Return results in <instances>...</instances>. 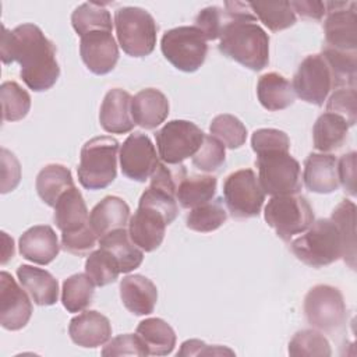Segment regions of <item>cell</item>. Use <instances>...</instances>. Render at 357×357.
Instances as JSON below:
<instances>
[{
	"instance_id": "26",
	"label": "cell",
	"mask_w": 357,
	"mask_h": 357,
	"mask_svg": "<svg viewBox=\"0 0 357 357\" xmlns=\"http://www.w3.org/2000/svg\"><path fill=\"white\" fill-rule=\"evenodd\" d=\"M53 208H54L53 219L57 229L61 233L75 230L89 222L86 204L84 201L82 194L75 185L64 191L59 197Z\"/></svg>"
},
{
	"instance_id": "3",
	"label": "cell",
	"mask_w": 357,
	"mask_h": 357,
	"mask_svg": "<svg viewBox=\"0 0 357 357\" xmlns=\"http://www.w3.org/2000/svg\"><path fill=\"white\" fill-rule=\"evenodd\" d=\"M290 250L297 259L312 268H322L336 262L344 255V244L336 223L318 219L290 243Z\"/></svg>"
},
{
	"instance_id": "2",
	"label": "cell",
	"mask_w": 357,
	"mask_h": 357,
	"mask_svg": "<svg viewBox=\"0 0 357 357\" xmlns=\"http://www.w3.org/2000/svg\"><path fill=\"white\" fill-rule=\"evenodd\" d=\"M223 6L231 18L220 33L219 52L252 71L265 68L269 63V36L257 24L250 3L226 1Z\"/></svg>"
},
{
	"instance_id": "40",
	"label": "cell",
	"mask_w": 357,
	"mask_h": 357,
	"mask_svg": "<svg viewBox=\"0 0 357 357\" xmlns=\"http://www.w3.org/2000/svg\"><path fill=\"white\" fill-rule=\"evenodd\" d=\"M85 273L95 283V286H106L119 278L120 266L116 258L103 248L92 251L85 261Z\"/></svg>"
},
{
	"instance_id": "47",
	"label": "cell",
	"mask_w": 357,
	"mask_h": 357,
	"mask_svg": "<svg viewBox=\"0 0 357 357\" xmlns=\"http://www.w3.org/2000/svg\"><path fill=\"white\" fill-rule=\"evenodd\" d=\"M98 236L92 230L89 222L75 230L61 233V247L74 255H86L96 245Z\"/></svg>"
},
{
	"instance_id": "25",
	"label": "cell",
	"mask_w": 357,
	"mask_h": 357,
	"mask_svg": "<svg viewBox=\"0 0 357 357\" xmlns=\"http://www.w3.org/2000/svg\"><path fill=\"white\" fill-rule=\"evenodd\" d=\"M17 278L29 297L38 305H53L59 298V283L46 269L20 265Z\"/></svg>"
},
{
	"instance_id": "33",
	"label": "cell",
	"mask_w": 357,
	"mask_h": 357,
	"mask_svg": "<svg viewBox=\"0 0 357 357\" xmlns=\"http://www.w3.org/2000/svg\"><path fill=\"white\" fill-rule=\"evenodd\" d=\"M71 24L74 31L84 36L93 31L112 32L113 22L107 8L99 3H82L71 14Z\"/></svg>"
},
{
	"instance_id": "43",
	"label": "cell",
	"mask_w": 357,
	"mask_h": 357,
	"mask_svg": "<svg viewBox=\"0 0 357 357\" xmlns=\"http://www.w3.org/2000/svg\"><path fill=\"white\" fill-rule=\"evenodd\" d=\"M226 159L225 145L213 135H204L199 149L192 156V165L205 173L218 170Z\"/></svg>"
},
{
	"instance_id": "31",
	"label": "cell",
	"mask_w": 357,
	"mask_h": 357,
	"mask_svg": "<svg viewBox=\"0 0 357 357\" xmlns=\"http://www.w3.org/2000/svg\"><path fill=\"white\" fill-rule=\"evenodd\" d=\"M135 333L145 343L148 354L152 356H167L176 346V333L162 318H146L141 321Z\"/></svg>"
},
{
	"instance_id": "12",
	"label": "cell",
	"mask_w": 357,
	"mask_h": 357,
	"mask_svg": "<svg viewBox=\"0 0 357 357\" xmlns=\"http://www.w3.org/2000/svg\"><path fill=\"white\" fill-rule=\"evenodd\" d=\"M291 86L301 100L322 106L329 92L335 89L333 75L325 57L321 53L307 56L300 63Z\"/></svg>"
},
{
	"instance_id": "28",
	"label": "cell",
	"mask_w": 357,
	"mask_h": 357,
	"mask_svg": "<svg viewBox=\"0 0 357 357\" xmlns=\"http://www.w3.org/2000/svg\"><path fill=\"white\" fill-rule=\"evenodd\" d=\"M257 96L259 103L271 112L283 110L291 106L296 98L291 84L282 74L273 71L259 77Z\"/></svg>"
},
{
	"instance_id": "38",
	"label": "cell",
	"mask_w": 357,
	"mask_h": 357,
	"mask_svg": "<svg viewBox=\"0 0 357 357\" xmlns=\"http://www.w3.org/2000/svg\"><path fill=\"white\" fill-rule=\"evenodd\" d=\"M333 75L335 89L356 86L357 78V52H339L324 47L321 53Z\"/></svg>"
},
{
	"instance_id": "19",
	"label": "cell",
	"mask_w": 357,
	"mask_h": 357,
	"mask_svg": "<svg viewBox=\"0 0 357 357\" xmlns=\"http://www.w3.org/2000/svg\"><path fill=\"white\" fill-rule=\"evenodd\" d=\"M20 254L38 265L50 264L60 252L56 231L49 225H36L22 233L18 240Z\"/></svg>"
},
{
	"instance_id": "32",
	"label": "cell",
	"mask_w": 357,
	"mask_h": 357,
	"mask_svg": "<svg viewBox=\"0 0 357 357\" xmlns=\"http://www.w3.org/2000/svg\"><path fill=\"white\" fill-rule=\"evenodd\" d=\"M216 187L218 180L213 176H184L177 185L176 198L183 208L192 209L212 201L216 194Z\"/></svg>"
},
{
	"instance_id": "1",
	"label": "cell",
	"mask_w": 357,
	"mask_h": 357,
	"mask_svg": "<svg viewBox=\"0 0 357 357\" xmlns=\"http://www.w3.org/2000/svg\"><path fill=\"white\" fill-rule=\"evenodd\" d=\"M0 59L3 64L17 61L22 81L35 92L50 89L60 75L56 47L35 24H22L13 31L3 25Z\"/></svg>"
},
{
	"instance_id": "50",
	"label": "cell",
	"mask_w": 357,
	"mask_h": 357,
	"mask_svg": "<svg viewBox=\"0 0 357 357\" xmlns=\"http://www.w3.org/2000/svg\"><path fill=\"white\" fill-rule=\"evenodd\" d=\"M356 152L351 151L342 155L337 160L339 184H342L344 191L350 195H356Z\"/></svg>"
},
{
	"instance_id": "15",
	"label": "cell",
	"mask_w": 357,
	"mask_h": 357,
	"mask_svg": "<svg viewBox=\"0 0 357 357\" xmlns=\"http://www.w3.org/2000/svg\"><path fill=\"white\" fill-rule=\"evenodd\" d=\"M32 315V303L24 287L6 271L0 272V324L7 331L22 329Z\"/></svg>"
},
{
	"instance_id": "41",
	"label": "cell",
	"mask_w": 357,
	"mask_h": 357,
	"mask_svg": "<svg viewBox=\"0 0 357 357\" xmlns=\"http://www.w3.org/2000/svg\"><path fill=\"white\" fill-rule=\"evenodd\" d=\"M209 131L229 149L240 148L247 139L245 126L240 119L227 113L216 116L209 126Z\"/></svg>"
},
{
	"instance_id": "24",
	"label": "cell",
	"mask_w": 357,
	"mask_h": 357,
	"mask_svg": "<svg viewBox=\"0 0 357 357\" xmlns=\"http://www.w3.org/2000/svg\"><path fill=\"white\" fill-rule=\"evenodd\" d=\"M130 220V206L116 195H107L100 199L89 213V225L98 238L116 230L126 229Z\"/></svg>"
},
{
	"instance_id": "45",
	"label": "cell",
	"mask_w": 357,
	"mask_h": 357,
	"mask_svg": "<svg viewBox=\"0 0 357 357\" xmlns=\"http://www.w3.org/2000/svg\"><path fill=\"white\" fill-rule=\"evenodd\" d=\"M356 102V86L337 88L329 96L326 102V110L343 117L349 127H351L357 121Z\"/></svg>"
},
{
	"instance_id": "36",
	"label": "cell",
	"mask_w": 357,
	"mask_h": 357,
	"mask_svg": "<svg viewBox=\"0 0 357 357\" xmlns=\"http://www.w3.org/2000/svg\"><path fill=\"white\" fill-rule=\"evenodd\" d=\"M254 15L272 32H279L290 28L296 22V13L290 1H269L250 3Z\"/></svg>"
},
{
	"instance_id": "11",
	"label": "cell",
	"mask_w": 357,
	"mask_h": 357,
	"mask_svg": "<svg viewBox=\"0 0 357 357\" xmlns=\"http://www.w3.org/2000/svg\"><path fill=\"white\" fill-rule=\"evenodd\" d=\"M204 131L188 120L167 121L156 131V146L160 159L167 165H181L194 156L204 141Z\"/></svg>"
},
{
	"instance_id": "9",
	"label": "cell",
	"mask_w": 357,
	"mask_h": 357,
	"mask_svg": "<svg viewBox=\"0 0 357 357\" xmlns=\"http://www.w3.org/2000/svg\"><path fill=\"white\" fill-rule=\"evenodd\" d=\"M225 204L236 219L258 216L265 201V192L252 169L230 173L223 183Z\"/></svg>"
},
{
	"instance_id": "39",
	"label": "cell",
	"mask_w": 357,
	"mask_h": 357,
	"mask_svg": "<svg viewBox=\"0 0 357 357\" xmlns=\"http://www.w3.org/2000/svg\"><path fill=\"white\" fill-rule=\"evenodd\" d=\"M3 121L22 120L31 109L29 93L15 81H4L0 85Z\"/></svg>"
},
{
	"instance_id": "22",
	"label": "cell",
	"mask_w": 357,
	"mask_h": 357,
	"mask_svg": "<svg viewBox=\"0 0 357 357\" xmlns=\"http://www.w3.org/2000/svg\"><path fill=\"white\" fill-rule=\"evenodd\" d=\"M131 114L135 124L145 130H153L167 119L169 100L159 89H141L131 100Z\"/></svg>"
},
{
	"instance_id": "16",
	"label": "cell",
	"mask_w": 357,
	"mask_h": 357,
	"mask_svg": "<svg viewBox=\"0 0 357 357\" xmlns=\"http://www.w3.org/2000/svg\"><path fill=\"white\" fill-rule=\"evenodd\" d=\"M79 54L91 73L103 75L116 67L119 60V45L112 32L93 31L81 36Z\"/></svg>"
},
{
	"instance_id": "37",
	"label": "cell",
	"mask_w": 357,
	"mask_h": 357,
	"mask_svg": "<svg viewBox=\"0 0 357 357\" xmlns=\"http://www.w3.org/2000/svg\"><path fill=\"white\" fill-rule=\"evenodd\" d=\"M226 219L227 212L223 206L222 198H216L192 208L185 218V226L194 231L209 233L219 229L226 222Z\"/></svg>"
},
{
	"instance_id": "13",
	"label": "cell",
	"mask_w": 357,
	"mask_h": 357,
	"mask_svg": "<svg viewBox=\"0 0 357 357\" xmlns=\"http://www.w3.org/2000/svg\"><path fill=\"white\" fill-rule=\"evenodd\" d=\"M325 47L339 52L357 49V4L354 1H325Z\"/></svg>"
},
{
	"instance_id": "5",
	"label": "cell",
	"mask_w": 357,
	"mask_h": 357,
	"mask_svg": "<svg viewBox=\"0 0 357 357\" xmlns=\"http://www.w3.org/2000/svg\"><path fill=\"white\" fill-rule=\"evenodd\" d=\"M114 28L120 47L128 56L145 57L153 52L158 25L146 10L130 6L117 8Z\"/></svg>"
},
{
	"instance_id": "23",
	"label": "cell",
	"mask_w": 357,
	"mask_h": 357,
	"mask_svg": "<svg viewBox=\"0 0 357 357\" xmlns=\"http://www.w3.org/2000/svg\"><path fill=\"white\" fill-rule=\"evenodd\" d=\"M120 298L134 315H149L158 301V289L144 275H128L120 282Z\"/></svg>"
},
{
	"instance_id": "49",
	"label": "cell",
	"mask_w": 357,
	"mask_h": 357,
	"mask_svg": "<svg viewBox=\"0 0 357 357\" xmlns=\"http://www.w3.org/2000/svg\"><path fill=\"white\" fill-rule=\"evenodd\" d=\"M0 192L6 194L13 191L21 180V165L17 159V156L10 152L6 148H1L0 151Z\"/></svg>"
},
{
	"instance_id": "30",
	"label": "cell",
	"mask_w": 357,
	"mask_h": 357,
	"mask_svg": "<svg viewBox=\"0 0 357 357\" xmlns=\"http://www.w3.org/2000/svg\"><path fill=\"white\" fill-rule=\"evenodd\" d=\"M35 187L39 198L46 205L54 206L59 197L68 188L74 187V180L71 172L66 166L60 163H50L38 173Z\"/></svg>"
},
{
	"instance_id": "18",
	"label": "cell",
	"mask_w": 357,
	"mask_h": 357,
	"mask_svg": "<svg viewBox=\"0 0 357 357\" xmlns=\"http://www.w3.org/2000/svg\"><path fill=\"white\" fill-rule=\"evenodd\" d=\"M131 100L132 96L121 88H113L105 95L100 105L99 123L106 132L126 134L134 128Z\"/></svg>"
},
{
	"instance_id": "4",
	"label": "cell",
	"mask_w": 357,
	"mask_h": 357,
	"mask_svg": "<svg viewBox=\"0 0 357 357\" xmlns=\"http://www.w3.org/2000/svg\"><path fill=\"white\" fill-rule=\"evenodd\" d=\"M119 141L109 135L95 137L81 148L77 174L86 190H102L110 185L117 176Z\"/></svg>"
},
{
	"instance_id": "48",
	"label": "cell",
	"mask_w": 357,
	"mask_h": 357,
	"mask_svg": "<svg viewBox=\"0 0 357 357\" xmlns=\"http://www.w3.org/2000/svg\"><path fill=\"white\" fill-rule=\"evenodd\" d=\"M102 356H148V350L142 339L135 333H124L113 337L102 349Z\"/></svg>"
},
{
	"instance_id": "10",
	"label": "cell",
	"mask_w": 357,
	"mask_h": 357,
	"mask_svg": "<svg viewBox=\"0 0 357 357\" xmlns=\"http://www.w3.org/2000/svg\"><path fill=\"white\" fill-rule=\"evenodd\" d=\"M307 322L322 332H335L346 322V304L342 291L331 284H317L304 297Z\"/></svg>"
},
{
	"instance_id": "29",
	"label": "cell",
	"mask_w": 357,
	"mask_h": 357,
	"mask_svg": "<svg viewBox=\"0 0 357 357\" xmlns=\"http://www.w3.org/2000/svg\"><path fill=\"white\" fill-rule=\"evenodd\" d=\"M349 124L335 113L321 114L312 127V141L315 149L322 153L339 149L347 139Z\"/></svg>"
},
{
	"instance_id": "35",
	"label": "cell",
	"mask_w": 357,
	"mask_h": 357,
	"mask_svg": "<svg viewBox=\"0 0 357 357\" xmlns=\"http://www.w3.org/2000/svg\"><path fill=\"white\" fill-rule=\"evenodd\" d=\"M331 219L340 230L344 244V262L356 268V205L350 199H343L331 215Z\"/></svg>"
},
{
	"instance_id": "27",
	"label": "cell",
	"mask_w": 357,
	"mask_h": 357,
	"mask_svg": "<svg viewBox=\"0 0 357 357\" xmlns=\"http://www.w3.org/2000/svg\"><path fill=\"white\" fill-rule=\"evenodd\" d=\"M99 248L106 250L116 258L123 273L137 269L144 259L142 250L134 244L126 229H116L100 237Z\"/></svg>"
},
{
	"instance_id": "51",
	"label": "cell",
	"mask_w": 357,
	"mask_h": 357,
	"mask_svg": "<svg viewBox=\"0 0 357 357\" xmlns=\"http://www.w3.org/2000/svg\"><path fill=\"white\" fill-rule=\"evenodd\" d=\"M220 354L233 356L234 351L227 347H222L219 344L209 346L205 342L198 339H190L183 342L177 353V356H220Z\"/></svg>"
},
{
	"instance_id": "7",
	"label": "cell",
	"mask_w": 357,
	"mask_h": 357,
	"mask_svg": "<svg viewBox=\"0 0 357 357\" xmlns=\"http://www.w3.org/2000/svg\"><path fill=\"white\" fill-rule=\"evenodd\" d=\"M160 50L165 59L184 73L197 71L205 61L208 45L197 26H177L163 33Z\"/></svg>"
},
{
	"instance_id": "53",
	"label": "cell",
	"mask_w": 357,
	"mask_h": 357,
	"mask_svg": "<svg viewBox=\"0 0 357 357\" xmlns=\"http://www.w3.org/2000/svg\"><path fill=\"white\" fill-rule=\"evenodd\" d=\"M1 237H3V243H4V245H3V258H1V264L4 265L10 258L14 257V241H13V238H10V237L7 236V233H4V231H1Z\"/></svg>"
},
{
	"instance_id": "21",
	"label": "cell",
	"mask_w": 357,
	"mask_h": 357,
	"mask_svg": "<svg viewBox=\"0 0 357 357\" xmlns=\"http://www.w3.org/2000/svg\"><path fill=\"white\" fill-rule=\"evenodd\" d=\"M303 180L305 187L318 194L337 190V159L331 153H310L304 162Z\"/></svg>"
},
{
	"instance_id": "46",
	"label": "cell",
	"mask_w": 357,
	"mask_h": 357,
	"mask_svg": "<svg viewBox=\"0 0 357 357\" xmlns=\"http://www.w3.org/2000/svg\"><path fill=\"white\" fill-rule=\"evenodd\" d=\"M251 146L257 155L283 151H290V139L287 134L276 128H259L255 130L251 137Z\"/></svg>"
},
{
	"instance_id": "20",
	"label": "cell",
	"mask_w": 357,
	"mask_h": 357,
	"mask_svg": "<svg viewBox=\"0 0 357 357\" xmlns=\"http://www.w3.org/2000/svg\"><path fill=\"white\" fill-rule=\"evenodd\" d=\"M68 335L75 344L86 349H95L110 340L112 325L103 314L95 310H88L70 321Z\"/></svg>"
},
{
	"instance_id": "14",
	"label": "cell",
	"mask_w": 357,
	"mask_h": 357,
	"mask_svg": "<svg viewBox=\"0 0 357 357\" xmlns=\"http://www.w3.org/2000/svg\"><path fill=\"white\" fill-rule=\"evenodd\" d=\"M121 173L130 180L144 183L159 166L155 145L142 132L130 134L119 151Z\"/></svg>"
},
{
	"instance_id": "6",
	"label": "cell",
	"mask_w": 357,
	"mask_h": 357,
	"mask_svg": "<svg viewBox=\"0 0 357 357\" xmlns=\"http://www.w3.org/2000/svg\"><path fill=\"white\" fill-rule=\"evenodd\" d=\"M264 216L283 241L301 234L314 222L312 206L305 197L297 194L273 195L265 206Z\"/></svg>"
},
{
	"instance_id": "52",
	"label": "cell",
	"mask_w": 357,
	"mask_h": 357,
	"mask_svg": "<svg viewBox=\"0 0 357 357\" xmlns=\"http://www.w3.org/2000/svg\"><path fill=\"white\" fill-rule=\"evenodd\" d=\"M290 6L294 13L305 20H321L326 14L325 1H312V0H298L290 1Z\"/></svg>"
},
{
	"instance_id": "42",
	"label": "cell",
	"mask_w": 357,
	"mask_h": 357,
	"mask_svg": "<svg viewBox=\"0 0 357 357\" xmlns=\"http://www.w3.org/2000/svg\"><path fill=\"white\" fill-rule=\"evenodd\" d=\"M289 354L290 356H318L329 357L332 354L331 344L328 339L315 329H303L298 331L291 340L289 342Z\"/></svg>"
},
{
	"instance_id": "44",
	"label": "cell",
	"mask_w": 357,
	"mask_h": 357,
	"mask_svg": "<svg viewBox=\"0 0 357 357\" xmlns=\"http://www.w3.org/2000/svg\"><path fill=\"white\" fill-rule=\"evenodd\" d=\"M230 18L231 17L226 10L218 6H209L198 13L194 26L204 33L206 40H216L220 38V33Z\"/></svg>"
},
{
	"instance_id": "17",
	"label": "cell",
	"mask_w": 357,
	"mask_h": 357,
	"mask_svg": "<svg viewBox=\"0 0 357 357\" xmlns=\"http://www.w3.org/2000/svg\"><path fill=\"white\" fill-rule=\"evenodd\" d=\"M167 225L165 215L159 209L138 204L135 213L128 220V234L135 245L142 251L151 252L162 244Z\"/></svg>"
},
{
	"instance_id": "34",
	"label": "cell",
	"mask_w": 357,
	"mask_h": 357,
	"mask_svg": "<svg viewBox=\"0 0 357 357\" xmlns=\"http://www.w3.org/2000/svg\"><path fill=\"white\" fill-rule=\"evenodd\" d=\"M95 293V283L86 273H75L63 282L61 303L68 312H81L91 303Z\"/></svg>"
},
{
	"instance_id": "8",
	"label": "cell",
	"mask_w": 357,
	"mask_h": 357,
	"mask_svg": "<svg viewBox=\"0 0 357 357\" xmlns=\"http://www.w3.org/2000/svg\"><path fill=\"white\" fill-rule=\"evenodd\" d=\"M258 180L265 194L287 195L301 190L300 163L289 152L276 151L257 155Z\"/></svg>"
}]
</instances>
